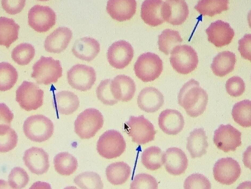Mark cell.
<instances>
[{"label": "cell", "mask_w": 251, "mask_h": 189, "mask_svg": "<svg viewBox=\"0 0 251 189\" xmlns=\"http://www.w3.org/2000/svg\"><path fill=\"white\" fill-rule=\"evenodd\" d=\"M178 99L179 104L184 109L187 114L195 117L204 112L208 99V94L200 86L199 83L192 79L181 88Z\"/></svg>", "instance_id": "obj_1"}, {"label": "cell", "mask_w": 251, "mask_h": 189, "mask_svg": "<svg viewBox=\"0 0 251 189\" xmlns=\"http://www.w3.org/2000/svg\"><path fill=\"white\" fill-rule=\"evenodd\" d=\"M103 116L98 110L86 109L77 117L74 123V131L81 139H89L94 136L103 126Z\"/></svg>", "instance_id": "obj_2"}, {"label": "cell", "mask_w": 251, "mask_h": 189, "mask_svg": "<svg viewBox=\"0 0 251 189\" xmlns=\"http://www.w3.org/2000/svg\"><path fill=\"white\" fill-rule=\"evenodd\" d=\"M32 69L31 76L38 84L47 85L56 83L62 76L60 61L51 57L41 56L33 65Z\"/></svg>", "instance_id": "obj_3"}, {"label": "cell", "mask_w": 251, "mask_h": 189, "mask_svg": "<svg viewBox=\"0 0 251 189\" xmlns=\"http://www.w3.org/2000/svg\"><path fill=\"white\" fill-rule=\"evenodd\" d=\"M26 136L31 141L41 142L52 135L54 126L51 120L42 114L31 116L25 120L23 126Z\"/></svg>", "instance_id": "obj_4"}, {"label": "cell", "mask_w": 251, "mask_h": 189, "mask_svg": "<svg viewBox=\"0 0 251 189\" xmlns=\"http://www.w3.org/2000/svg\"><path fill=\"white\" fill-rule=\"evenodd\" d=\"M163 62L157 54L144 53L138 57L134 65L135 73L145 82L154 80L159 77L163 70Z\"/></svg>", "instance_id": "obj_5"}, {"label": "cell", "mask_w": 251, "mask_h": 189, "mask_svg": "<svg viewBox=\"0 0 251 189\" xmlns=\"http://www.w3.org/2000/svg\"><path fill=\"white\" fill-rule=\"evenodd\" d=\"M124 129L132 141L138 144L153 140L156 133L153 124L143 115L131 116L124 124Z\"/></svg>", "instance_id": "obj_6"}, {"label": "cell", "mask_w": 251, "mask_h": 189, "mask_svg": "<svg viewBox=\"0 0 251 189\" xmlns=\"http://www.w3.org/2000/svg\"><path fill=\"white\" fill-rule=\"evenodd\" d=\"M170 54V63L178 73L187 74L197 67L198 62L197 54L190 46H177L174 47Z\"/></svg>", "instance_id": "obj_7"}, {"label": "cell", "mask_w": 251, "mask_h": 189, "mask_svg": "<svg viewBox=\"0 0 251 189\" xmlns=\"http://www.w3.org/2000/svg\"><path fill=\"white\" fill-rule=\"evenodd\" d=\"M126 144L121 134L114 130H109L99 137L96 145L98 153L108 159L120 156L126 150Z\"/></svg>", "instance_id": "obj_8"}, {"label": "cell", "mask_w": 251, "mask_h": 189, "mask_svg": "<svg viewBox=\"0 0 251 189\" xmlns=\"http://www.w3.org/2000/svg\"><path fill=\"white\" fill-rule=\"evenodd\" d=\"M16 94V101L27 111L36 110L43 104L44 92L33 82L23 81Z\"/></svg>", "instance_id": "obj_9"}, {"label": "cell", "mask_w": 251, "mask_h": 189, "mask_svg": "<svg viewBox=\"0 0 251 189\" xmlns=\"http://www.w3.org/2000/svg\"><path fill=\"white\" fill-rule=\"evenodd\" d=\"M69 84L73 88L82 91L90 89L96 80L94 68L82 64L74 65L67 72Z\"/></svg>", "instance_id": "obj_10"}, {"label": "cell", "mask_w": 251, "mask_h": 189, "mask_svg": "<svg viewBox=\"0 0 251 189\" xmlns=\"http://www.w3.org/2000/svg\"><path fill=\"white\" fill-rule=\"evenodd\" d=\"M56 18L54 11L47 6L35 5L28 12V24L35 31L40 33L51 29L55 24Z\"/></svg>", "instance_id": "obj_11"}, {"label": "cell", "mask_w": 251, "mask_h": 189, "mask_svg": "<svg viewBox=\"0 0 251 189\" xmlns=\"http://www.w3.org/2000/svg\"><path fill=\"white\" fill-rule=\"evenodd\" d=\"M213 171L215 180L226 185H231L235 182L241 173L238 162L229 157L218 160L215 163Z\"/></svg>", "instance_id": "obj_12"}, {"label": "cell", "mask_w": 251, "mask_h": 189, "mask_svg": "<svg viewBox=\"0 0 251 189\" xmlns=\"http://www.w3.org/2000/svg\"><path fill=\"white\" fill-rule=\"evenodd\" d=\"M241 135L230 124H222L214 132L213 142L218 148L225 152L234 151L241 145Z\"/></svg>", "instance_id": "obj_13"}, {"label": "cell", "mask_w": 251, "mask_h": 189, "mask_svg": "<svg viewBox=\"0 0 251 189\" xmlns=\"http://www.w3.org/2000/svg\"><path fill=\"white\" fill-rule=\"evenodd\" d=\"M133 55L134 51L131 45L125 40H120L114 42L109 47L107 57L112 67L121 69L128 65Z\"/></svg>", "instance_id": "obj_14"}, {"label": "cell", "mask_w": 251, "mask_h": 189, "mask_svg": "<svg viewBox=\"0 0 251 189\" xmlns=\"http://www.w3.org/2000/svg\"><path fill=\"white\" fill-rule=\"evenodd\" d=\"M205 31L208 41L218 47L229 44L234 35L229 23L221 20L212 23Z\"/></svg>", "instance_id": "obj_15"}, {"label": "cell", "mask_w": 251, "mask_h": 189, "mask_svg": "<svg viewBox=\"0 0 251 189\" xmlns=\"http://www.w3.org/2000/svg\"><path fill=\"white\" fill-rule=\"evenodd\" d=\"M162 13L165 21L175 25L184 23L189 14L188 6L184 0H169L164 2Z\"/></svg>", "instance_id": "obj_16"}, {"label": "cell", "mask_w": 251, "mask_h": 189, "mask_svg": "<svg viewBox=\"0 0 251 189\" xmlns=\"http://www.w3.org/2000/svg\"><path fill=\"white\" fill-rule=\"evenodd\" d=\"M47 153L42 148L32 147L26 150L23 160L29 170L37 175H42L48 170L50 165Z\"/></svg>", "instance_id": "obj_17"}, {"label": "cell", "mask_w": 251, "mask_h": 189, "mask_svg": "<svg viewBox=\"0 0 251 189\" xmlns=\"http://www.w3.org/2000/svg\"><path fill=\"white\" fill-rule=\"evenodd\" d=\"M163 163L167 172L174 176L184 173L188 165L185 153L176 147H170L166 150L164 153Z\"/></svg>", "instance_id": "obj_18"}, {"label": "cell", "mask_w": 251, "mask_h": 189, "mask_svg": "<svg viewBox=\"0 0 251 189\" xmlns=\"http://www.w3.org/2000/svg\"><path fill=\"white\" fill-rule=\"evenodd\" d=\"M111 89L117 100L127 102L133 97L136 90L135 83L129 76L124 75L116 76L111 80Z\"/></svg>", "instance_id": "obj_19"}, {"label": "cell", "mask_w": 251, "mask_h": 189, "mask_svg": "<svg viewBox=\"0 0 251 189\" xmlns=\"http://www.w3.org/2000/svg\"><path fill=\"white\" fill-rule=\"evenodd\" d=\"M184 124L182 115L176 110L165 109L159 116V126L164 133L168 135L178 134L182 130Z\"/></svg>", "instance_id": "obj_20"}, {"label": "cell", "mask_w": 251, "mask_h": 189, "mask_svg": "<svg viewBox=\"0 0 251 189\" xmlns=\"http://www.w3.org/2000/svg\"><path fill=\"white\" fill-rule=\"evenodd\" d=\"M164 97L157 89L153 87L144 88L139 93L137 98L138 107L147 113L158 111L163 104Z\"/></svg>", "instance_id": "obj_21"}, {"label": "cell", "mask_w": 251, "mask_h": 189, "mask_svg": "<svg viewBox=\"0 0 251 189\" xmlns=\"http://www.w3.org/2000/svg\"><path fill=\"white\" fill-rule=\"evenodd\" d=\"M136 6L135 0H109L106 10L113 19L123 21L133 17L136 13Z\"/></svg>", "instance_id": "obj_22"}, {"label": "cell", "mask_w": 251, "mask_h": 189, "mask_svg": "<svg viewBox=\"0 0 251 189\" xmlns=\"http://www.w3.org/2000/svg\"><path fill=\"white\" fill-rule=\"evenodd\" d=\"M71 30L66 27L56 28L45 40L44 46L48 52L59 53L67 47L72 37Z\"/></svg>", "instance_id": "obj_23"}, {"label": "cell", "mask_w": 251, "mask_h": 189, "mask_svg": "<svg viewBox=\"0 0 251 189\" xmlns=\"http://www.w3.org/2000/svg\"><path fill=\"white\" fill-rule=\"evenodd\" d=\"M72 50L77 57L89 62L98 54L100 50V45L98 41L93 38L84 37L75 42Z\"/></svg>", "instance_id": "obj_24"}, {"label": "cell", "mask_w": 251, "mask_h": 189, "mask_svg": "<svg viewBox=\"0 0 251 189\" xmlns=\"http://www.w3.org/2000/svg\"><path fill=\"white\" fill-rule=\"evenodd\" d=\"M163 2L161 0H146L143 2L140 16L146 24L155 27L164 22L162 13Z\"/></svg>", "instance_id": "obj_25"}, {"label": "cell", "mask_w": 251, "mask_h": 189, "mask_svg": "<svg viewBox=\"0 0 251 189\" xmlns=\"http://www.w3.org/2000/svg\"><path fill=\"white\" fill-rule=\"evenodd\" d=\"M187 141L186 149L192 158L201 157L207 153V137L203 128L194 129L187 137Z\"/></svg>", "instance_id": "obj_26"}, {"label": "cell", "mask_w": 251, "mask_h": 189, "mask_svg": "<svg viewBox=\"0 0 251 189\" xmlns=\"http://www.w3.org/2000/svg\"><path fill=\"white\" fill-rule=\"evenodd\" d=\"M236 62L234 53L228 51H222L214 58L210 68L215 75L223 77L233 71Z\"/></svg>", "instance_id": "obj_27"}, {"label": "cell", "mask_w": 251, "mask_h": 189, "mask_svg": "<svg viewBox=\"0 0 251 189\" xmlns=\"http://www.w3.org/2000/svg\"><path fill=\"white\" fill-rule=\"evenodd\" d=\"M55 107L60 114L68 115L75 111L79 106L80 101L77 96L67 91L58 92L55 95Z\"/></svg>", "instance_id": "obj_28"}, {"label": "cell", "mask_w": 251, "mask_h": 189, "mask_svg": "<svg viewBox=\"0 0 251 189\" xmlns=\"http://www.w3.org/2000/svg\"><path fill=\"white\" fill-rule=\"evenodd\" d=\"M20 26L12 18L1 17L0 44L8 48L18 38Z\"/></svg>", "instance_id": "obj_29"}, {"label": "cell", "mask_w": 251, "mask_h": 189, "mask_svg": "<svg viewBox=\"0 0 251 189\" xmlns=\"http://www.w3.org/2000/svg\"><path fill=\"white\" fill-rule=\"evenodd\" d=\"M131 172L130 167L123 161L111 164L106 170L107 180L114 185H120L125 183L129 178Z\"/></svg>", "instance_id": "obj_30"}, {"label": "cell", "mask_w": 251, "mask_h": 189, "mask_svg": "<svg viewBox=\"0 0 251 189\" xmlns=\"http://www.w3.org/2000/svg\"><path fill=\"white\" fill-rule=\"evenodd\" d=\"M54 162L56 171L62 175L73 174L78 167L77 161L73 156L67 152L58 153L54 157Z\"/></svg>", "instance_id": "obj_31"}, {"label": "cell", "mask_w": 251, "mask_h": 189, "mask_svg": "<svg viewBox=\"0 0 251 189\" xmlns=\"http://www.w3.org/2000/svg\"><path fill=\"white\" fill-rule=\"evenodd\" d=\"M194 8L203 16L211 17L220 14L229 9L228 0H199Z\"/></svg>", "instance_id": "obj_32"}, {"label": "cell", "mask_w": 251, "mask_h": 189, "mask_svg": "<svg viewBox=\"0 0 251 189\" xmlns=\"http://www.w3.org/2000/svg\"><path fill=\"white\" fill-rule=\"evenodd\" d=\"M164 153L159 147H150L145 150L141 156V161L147 169L155 170L163 164Z\"/></svg>", "instance_id": "obj_33"}, {"label": "cell", "mask_w": 251, "mask_h": 189, "mask_svg": "<svg viewBox=\"0 0 251 189\" xmlns=\"http://www.w3.org/2000/svg\"><path fill=\"white\" fill-rule=\"evenodd\" d=\"M182 41V39L178 31L166 29L159 36V48L161 51L168 55Z\"/></svg>", "instance_id": "obj_34"}, {"label": "cell", "mask_w": 251, "mask_h": 189, "mask_svg": "<svg viewBox=\"0 0 251 189\" xmlns=\"http://www.w3.org/2000/svg\"><path fill=\"white\" fill-rule=\"evenodd\" d=\"M251 101L245 99L235 103L233 107V118L242 127L247 128L251 126Z\"/></svg>", "instance_id": "obj_35"}, {"label": "cell", "mask_w": 251, "mask_h": 189, "mask_svg": "<svg viewBox=\"0 0 251 189\" xmlns=\"http://www.w3.org/2000/svg\"><path fill=\"white\" fill-rule=\"evenodd\" d=\"M0 90L6 91L10 89L17 81L18 77L15 68L10 63L3 62L0 63Z\"/></svg>", "instance_id": "obj_36"}, {"label": "cell", "mask_w": 251, "mask_h": 189, "mask_svg": "<svg viewBox=\"0 0 251 189\" xmlns=\"http://www.w3.org/2000/svg\"><path fill=\"white\" fill-rule=\"evenodd\" d=\"M35 55V49L32 44L28 43H22L13 49L11 57L18 64L24 65L30 62Z\"/></svg>", "instance_id": "obj_37"}, {"label": "cell", "mask_w": 251, "mask_h": 189, "mask_svg": "<svg viewBox=\"0 0 251 189\" xmlns=\"http://www.w3.org/2000/svg\"><path fill=\"white\" fill-rule=\"evenodd\" d=\"M0 151L2 153L8 152L16 146L18 136L15 131L10 125L0 124Z\"/></svg>", "instance_id": "obj_38"}, {"label": "cell", "mask_w": 251, "mask_h": 189, "mask_svg": "<svg viewBox=\"0 0 251 189\" xmlns=\"http://www.w3.org/2000/svg\"><path fill=\"white\" fill-rule=\"evenodd\" d=\"M74 183L82 189H102L103 184L99 176L92 172L82 173L74 180Z\"/></svg>", "instance_id": "obj_39"}, {"label": "cell", "mask_w": 251, "mask_h": 189, "mask_svg": "<svg viewBox=\"0 0 251 189\" xmlns=\"http://www.w3.org/2000/svg\"><path fill=\"white\" fill-rule=\"evenodd\" d=\"M111 80L110 79L102 80L96 90L98 99L107 105L112 106L118 102L112 94L111 89Z\"/></svg>", "instance_id": "obj_40"}, {"label": "cell", "mask_w": 251, "mask_h": 189, "mask_svg": "<svg viewBox=\"0 0 251 189\" xmlns=\"http://www.w3.org/2000/svg\"><path fill=\"white\" fill-rule=\"evenodd\" d=\"M29 180V176L23 168L19 167L13 168L8 176V183L13 189H21L25 187Z\"/></svg>", "instance_id": "obj_41"}, {"label": "cell", "mask_w": 251, "mask_h": 189, "mask_svg": "<svg viewBox=\"0 0 251 189\" xmlns=\"http://www.w3.org/2000/svg\"><path fill=\"white\" fill-rule=\"evenodd\" d=\"M183 187L185 189H210L211 183L204 175L197 173H193L186 178Z\"/></svg>", "instance_id": "obj_42"}, {"label": "cell", "mask_w": 251, "mask_h": 189, "mask_svg": "<svg viewBox=\"0 0 251 189\" xmlns=\"http://www.w3.org/2000/svg\"><path fill=\"white\" fill-rule=\"evenodd\" d=\"M158 183L155 179L148 174L141 173L136 175L130 184V188L156 189Z\"/></svg>", "instance_id": "obj_43"}, {"label": "cell", "mask_w": 251, "mask_h": 189, "mask_svg": "<svg viewBox=\"0 0 251 189\" xmlns=\"http://www.w3.org/2000/svg\"><path fill=\"white\" fill-rule=\"evenodd\" d=\"M226 91L230 96L237 97L242 94L245 90V84L242 79L238 76L229 79L225 85Z\"/></svg>", "instance_id": "obj_44"}, {"label": "cell", "mask_w": 251, "mask_h": 189, "mask_svg": "<svg viewBox=\"0 0 251 189\" xmlns=\"http://www.w3.org/2000/svg\"><path fill=\"white\" fill-rule=\"evenodd\" d=\"M2 7L7 13L14 15L22 11L25 4V0H2Z\"/></svg>", "instance_id": "obj_45"}, {"label": "cell", "mask_w": 251, "mask_h": 189, "mask_svg": "<svg viewBox=\"0 0 251 189\" xmlns=\"http://www.w3.org/2000/svg\"><path fill=\"white\" fill-rule=\"evenodd\" d=\"M251 34H246L238 41V50L242 57L251 61Z\"/></svg>", "instance_id": "obj_46"}, {"label": "cell", "mask_w": 251, "mask_h": 189, "mask_svg": "<svg viewBox=\"0 0 251 189\" xmlns=\"http://www.w3.org/2000/svg\"><path fill=\"white\" fill-rule=\"evenodd\" d=\"M3 105V109L0 107L3 110V112L0 110V112L3 113V114L0 113V121L3 120L6 124L10 125V123L13 118V114L6 106L5 109V105L4 104Z\"/></svg>", "instance_id": "obj_47"}]
</instances>
